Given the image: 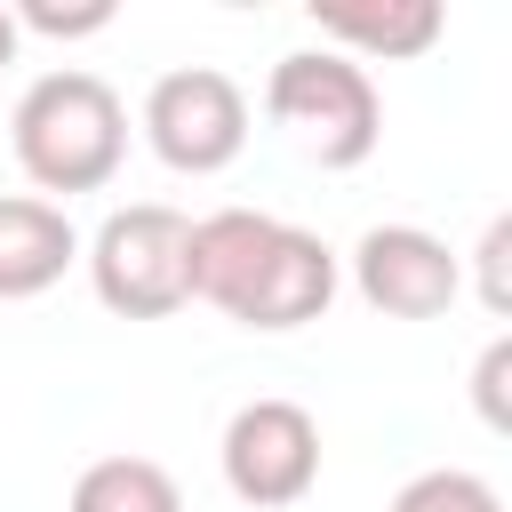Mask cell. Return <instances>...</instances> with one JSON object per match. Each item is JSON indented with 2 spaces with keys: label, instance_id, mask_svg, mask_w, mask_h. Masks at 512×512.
Listing matches in <instances>:
<instances>
[{
  "label": "cell",
  "instance_id": "1",
  "mask_svg": "<svg viewBox=\"0 0 512 512\" xmlns=\"http://www.w3.org/2000/svg\"><path fill=\"white\" fill-rule=\"evenodd\" d=\"M192 296L256 336H288L336 304V248L264 208H216L192 224Z\"/></svg>",
  "mask_w": 512,
  "mask_h": 512
},
{
  "label": "cell",
  "instance_id": "2",
  "mask_svg": "<svg viewBox=\"0 0 512 512\" xmlns=\"http://www.w3.org/2000/svg\"><path fill=\"white\" fill-rule=\"evenodd\" d=\"M8 144L40 192H104L128 160V104L96 72H40L8 112Z\"/></svg>",
  "mask_w": 512,
  "mask_h": 512
},
{
  "label": "cell",
  "instance_id": "3",
  "mask_svg": "<svg viewBox=\"0 0 512 512\" xmlns=\"http://www.w3.org/2000/svg\"><path fill=\"white\" fill-rule=\"evenodd\" d=\"M264 112L288 128V144L312 168H360L384 144V96L376 80L336 48H296L264 80Z\"/></svg>",
  "mask_w": 512,
  "mask_h": 512
},
{
  "label": "cell",
  "instance_id": "4",
  "mask_svg": "<svg viewBox=\"0 0 512 512\" xmlns=\"http://www.w3.org/2000/svg\"><path fill=\"white\" fill-rule=\"evenodd\" d=\"M88 280L120 320H168L192 304V216L168 200H128L88 240Z\"/></svg>",
  "mask_w": 512,
  "mask_h": 512
},
{
  "label": "cell",
  "instance_id": "5",
  "mask_svg": "<svg viewBox=\"0 0 512 512\" xmlns=\"http://www.w3.org/2000/svg\"><path fill=\"white\" fill-rule=\"evenodd\" d=\"M144 144L176 176H216L248 152V96L216 64H176L144 96Z\"/></svg>",
  "mask_w": 512,
  "mask_h": 512
},
{
  "label": "cell",
  "instance_id": "6",
  "mask_svg": "<svg viewBox=\"0 0 512 512\" xmlns=\"http://www.w3.org/2000/svg\"><path fill=\"white\" fill-rule=\"evenodd\" d=\"M216 456H224V488H232L240 504L288 512V504H304L312 480H320V424H312V408H296V400H248V408H232Z\"/></svg>",
  "mask_w": 512,
  "mask_h": 512
},
{
  "label": "cell",
  "instance_id": "7",
  "mask_svg": "<svg viewBox=\"0 0 512 512\" xmlns=\"http://www.w3.org/2000/svg\"><path fill=\"white\" fill-rule=\"evenodd\" d=\"M352 288L384 320H440L464 296V264L424 224H368L360 248H352Z\"/></svg>",
  "mask_w": 512,
  "mask_h": 512
},
{
  "label": "cell",
  "instance_id": "8",
  "mask_svg": "<svg viewBox=\"0 0 512 512\" xmlns=\"http://www.w3.org/2000/svg\"><path fill=\"white\" fill-rule=\"evenodd\" d=\"M312 24H320V40H336V56H352L368 72V64L424 56L448 32V8L440 0H336V8H312Z\"/></svg>",
  "mask_w": 512,
  "mask_h": 512
},
{
  "label": "cell",
  "instance_id": "9",
  "mask_svg": "<svg viewBox=\"0 0 512 512\" xmlns=\"http://www.w3.org/2000/svg\"><path fill=\"white\" fill-rule=\"evenodd\" d=\"M80 256V232L56 200L40 192H8L0 200V304H24L40 288H56Z\"/></svg>",
  "mask_w": 512,
  "mask_h": 512
},
{
  "label": "cell",
  "instance_id": "10",
  "mask_svg": "<svg viewBox=\"0 0 512 512\" xmlns=\"http://www.w3.org/2000/svg\"><path fill=\"white\" fill-rule=\"evenodd\" d=\"M64 512H184V488L152 456H96L72 480V504Z\"/></svg>",
  "mask_w": 512,
  "mask_h": 512
},
{
  "label": "cell",
  "instance_id": "11",
  "mask_svg": "<svg viewBox=\"0 0 512 512\" xmlns=\"http://www.w3.org/2000/svg\"><path fill=\"white\" fill-rule=\"evenodd\" d=\"M392 512H504V496H496L480 472L440 464V472H416V480L392 496Z\"/></svg>",
  "mask_w": 512,
  "mask_h": 512
},
{
  "label": "cell",
  "instance_id": "12",
  "mask_svg": "<svg viewBox=\"0 0 512 512\" xmlns=\"http://www.w3.org/2000/svg\"><path fill=\"white\" fill-rule=\"evenodd\" d=\"M16 16V32H48V40H88V32H104L120 8L112 0H88V8H56V0H24V8H8Z\"/></svg>",
  "mask_w": 512,
  "mask_h": 512
},
{
  "label": "cell",
  "instance_id": "13",
  "mask_svg": "<svg viewBox=\"0 0 512 512\" xmlns=\"http://www.w3.org/2000/svg\"><path fill=\"white\" fill-rule=\"evenodd\" d=\"M504 256H512V216H496L488 232H480V304L504 320L512 312V288H504Z\"/></svg>",
  "mask_w": 512,
  "mask_h": 512
},
{
  "label": "cell",
  "instance_id": "14",
  "mask_svg": "<svg viewBox=\"0 0 512 512\" xmlns=\"http://www.w3.org/2000/svg\"><path fill=\"white\" fill-rule=\"evenodd\" d=\"M504 376H512V336H496L488 352H480V368H472V400H480V416L504 432L512 416H504Z\"/></svg>",
  "mask_w": 512,
  "mask_h": 512
},
{
  "label": "cell",
  "instance_id": "15",
  "mask_svg": "<svg viewBox=\"0 0 512 512\" xmlns=\"http://www.w3.org/2000/svg\"><path fill=\"white\" fill-rule=\"evenodd\" d=\"M16 48H24V32H16V16H8V8H0V72H8V64H16Z\"/></svg>",
  "mask_w": 512,
  "mask_h": 512
}]
</instances>
